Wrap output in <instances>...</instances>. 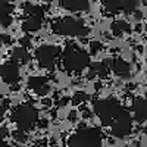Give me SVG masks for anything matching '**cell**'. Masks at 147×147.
<instances>
[{"mask_svg": "<svg viewBox=\"0 0 147 147\" xmlns=\"http://www.w3.org/2000/svg\"><path fill=\"white\" fill-rule=\"evenodd\" d=\"M110 127H112L110 128L112 136H115L116 138H127L132 131V118L128 110L122 107Z\"/></svg>", "mask_w": 147, "mask_h": 147, "instance_id": "52a82bcc", "label": "cell"}, {"mask_svg": "<svg viewBox=\"0 0 147 147\" xmlns=\"http://www.w3.org/2000/svg\"><path fill=\"white\" fill-rule=\"evenodd\" d=\"M62 65L68 72H81L90 65V55L75 43H69L62 53Z\"/></svg>", "mask_w": 147, "mask_h": 147, "instance_id": "6da1fadb", "label": "cell"}, {"mask_svg": "<svg viewBox=\"0 0 147 147\" xmlns=\"http://www.w3.org/2000/svg\"><path fill=\"white\" fill-rule=\"evenodd\" d=\"M0 77L6 84L15 85L21 80L19 66L15 65L13 62H5L3 65H0Z\"/></svg>", "mask_w": 147, "mask_h": 147, "instance_id": "9c48e42d", "label": "cell"}, {"mask_svg": "<svg viewBox=\"0 0 147 147\" xmlns=\"http://www.w3.org/2000/svg\"><path fill=\"white\" fill-rule=\"evenodd\" d=\"M28 88H31L37 96H46L50 91V85H49V81L46 77L34 75V77H30L28 80Z\"/></svg>", "mask_w": 147, "mask_h": 147, "instance_id": "30bf717a", "label": "cell"}, {"mask_svg": "<svg viewBox=\"0 0 147 147\" xmlns=\"http://www.w3.org/2000/svg\"><path fill=\"white\" fill-rule=\"evenodd\" d=\"M103 132L99 128H80L68 140L69 147H100Z\"/></svg>", "mask_w": 147, "mask_h": 147, "instance_id": "5b68a950", "label": "cell"}, {"mask_svg": "<svg viewBox=\"0 0 147 147\" xmlns=\"http://www.w3.org/2000/svg\"><path fill=\"white\" fill-rule=\"evenodd\" d=\"M134 18H136L137 21H141V19H143V12L137 9L136 12H134Z\"/></svg>", "mask_w": 147, "mask_h": 147, "instance_id": "83f0119b", "label": "cell"}, {"mask_svg": "<svg viewBox=\"0 0 147 147\" xmlns=\"http://www.w3.org/2000/svg\"><path fill=\"white\" fill-rule=\"evenodd\" d=\"M2 2H3V0H0V3H2Z\"/></svg>", "mask_w": 147, "mask_h": 147, "instance_id": "8d00e7d4", "label": "cell"}, {"mask_svg": "<svg viewBox=\"0 0 147 147\" xmlns=\"http://www.w3.org/2000/svg\"><path fill=\"white\" fill-rule=\"evenodd\" d=\"M52 31L57 35H69V37H85L90 34V28L81 19L72 16L59 18L52 22Z\"/></svg>", "mask_w": 147, "mask_h": 147, "instance_id": "7a4b0ae2", "label": "cell"}, {"mask_svg": "<svg viewBox=\"0 0 147 147\" xmlns=\"http://www.w3.org/2000/svg\"><path fill=\"white\" fill-rule=\"evenodd\" d=\"M94 77H96V75H94V74H93V72H91V71H90V72H88V74H87V78H88V80H93V78H94Z\"/></svg>", "mask_w": 147, "mask_h": 147, "instance_id": "d6a6232c", "label": "cell"}, {"mask_svg": "<svg viewBox=\"0 0 147 147\" xmlns=\"http://www.w3.org/2000/svg\"><path fill=\"white\" fill-rule=\"evenodd\" d=\"M105 7L112 12V13H118V12L121 10V0H102Z\"/></svg>", "mask_w": 147, "mask_h": 147, "instance_id": "ac0fdd59", "label": "cell"}, {"mask_svg": "<svg viewBox=\"0 0 147 147\" xmlns=\"http://www.w3.org/2000/svg\"><path fill=\"white\" fill-rule=\"evenodd\" d=\"M7 109H9V100H3L2 103H0V115L5 113Z\"/></svg>", "mask_w": 147, "mask_h": 147, "instance_id": "484cf974", "label": "cell"}, {"mask_svg": "<svg viewBox=\"0 0 147 147\" xmlns=\"http://www.w3.org/2000/svg\"><path fill=\"white\" fill-rule=\"evenodd\" d=\"M96 77L99 78H106L107 74L110 71V59H106L103 62H96L91 65V69H90Z\"/></svg>", "mask_w": 147, "mask_h": 147, "instance_id": "9a60e30c", "label": "cell"}, {"mask_svg": "<svg viewBox=\"0 0 147 147\" xmlns=\"http://www.w3.org/2000/svg\"><path fill=\"white\" fill-rule=\"evenodd\" d=\"M136 31H137V32H141V31H143V27L140 25V24H138V25H136Z\"/></svg>", "mask_w": 147, "mask_h": 147, "instance_id": "836d02e7", "label": "cell"}, {"mask_svg": "<svg viewBox=\"0 0 147 147\" xmlns=\"http://www.w3.org/2000/svg\"><path fill=\"white\" fill-rule=\"evenodd\" d=\"M88 99H90L88 94H85L84 91H77L75 94H74V97H72V103L75 106H78V105H82L84 102H87Z\"/></svg>", "mask_w": 147, "mask_h": 147, "instance_id": "ffe728a7", "label": "cell"}, {"mask_svg": "<svg viewBox=\"0 0 147 147\" xmlns=\"http://www.w3.org/2000/svg\"><path fill=\"white\" fill-rule=\"evenodd\" d=\"M131 112H132V116L137 122L143 124L147 118V103L143 97H136L132 100V105H131Z\"/></svg>", "mask_w": 147, "mask_h": 147, "instance_id": "8fae6325", "label": "cell"}, {"mask_svg": "<svg viewBox=\"0 0 147 147\" xmlns=\"http://www.w3.org/2000/svg\"><path fill=\"white\" fill-rule=\"evenodd\" d=\"M13 10V5L9 2H2L0 3V21H2L5 16H9Z\"/></svg>", "mask_w": 147, "mask_h": 147, "instance_id": "d6986e66", "label": "cell"}, {"mask_svg": "<svg viewBox=\"0 0 147 147\" xmlns=\"http://www.w3.org/2000/svg\"><path fill=\"white\" fill-rule=\"evenodd\" d=\"M59 5L72 12H84L88 10L90 0H59Z\"/></svg>", "mask_w": 147, "mask_h": 147, "instance_id": "4fadbf2b", "label": "cell"}, {"mask_svg": "<svg viewBox=\"0 0 147 147\" xmlns=\"http://www.w3.org/2000/svg\"><path fill=\"white\" fill-rule=\"evenodd\" d=\"M37 122H38V127H40V128H46L47 124H49L47 119H41V121H37Z\"/></svg>", "mask_w": 147, "mask_h": 147, "instance_id": "4dcf8cb0", "label": "cell"}, {"mask_svg": "<svg viewBox=\"0 0 147 147\" xmlns=\"http://www.w3.org/2000/svg\"><path fill=\"white\" fill-rule=\"evenodd\" d=\"M19 43H21V47H22V49L31 47V37H30V35H25V37H22V38L19 40Z\"/></svg>", "mask_w": 147, "mask_h": 147, "instance_id": "603a6c76", "label": "cell"}, {"mask_svg": "<svg viewBox=\"0 0 147 147\" xmlns=\"http://www.w3.org/2000/svg\"><path fill=\"white\" fill-rule=\"evenodd\" d=\"M31 60V55L28 53L27 49L22 47H15L10 53V62H13L15 65L21 63V65H27Z\"/></svg>", "mask_w": 147, "mask_h": 147, "instance_id": "5bb4252c", "label": "cell"}, {"mask_svg": "<svg viewBox=\"0 0 147 147\" xmlns=\"http://www.w3.org/2000/svg\"><path fill=\"white\" fill-rule=\"evenodd\" d=\"M102 49H103V44H102L100 41L94 40V41L90 43V53H91V55H97V53L102 50Z\"/></svg>", "mask_w": 147, "mask_h": 147, "instance_id": "7402d4cb", "label": "cell"}, {"mask_svg": "<svg viewBox=\"0 0 147 147\" xmlns=\"http://www.w3.org/2000/svg\"><path fill=\"white\" fill-rule=\"evenodd\" d=\"M93 109H94V113L97 115V118L102 121V124L105 127H109V125H112V122L118 116L122 106L115 97H107V99L94 100L93 102Z\"/></svg>", "mask_w": 147, "mask_h": 147, "instance_id": "277c9868", "label": "cell"}, {"mask_svg": "<svg viewBox=\"0 0 147 147\" xmlns=\"http://www.w3.org/2000/svg\"><path fill=\"white\" fill-rule=\"evenodd\" d=\"M110 30H112V34L119 37L122 34H128L131 32V25L125 21H115L112 25H110Z\"/></svg>", "mask_w": 147, "mask_h": 147, "instance_id": "2e32d148", "label": "cell"}, {"mask_svg": "<svg viewBox=\"0 0 147 147\" xmlns=\"http://www.w3.org/2000/svg\"><path fill=\"white\" fill-rule=\"evenodd\" d=\"M24 10H25V19L22 22V30L25 32H35L43 25L44 19V9L38 5L24 3Z\"/></svg>", "mask_w": 147, "mask_h": 147, "instance_id": "8992f818", "label": "cell"}, {"mask_svg": "<svg viewBox=\"0 0 147 147\" xmlns=\"http://www.w3.org/2000/svg\"><path fill=\"white\" fill-rule=\"evenodd\" d=\"M43 105H44V106H50V100H49V99L43 100Z\"/></svg>", "mask_w": 147, "mask_h": 147, "instance_id": "d590c367", "label": "cell"}, {"mask_svg": "<svg viewBox=\"0 0 147 147\" xmlns=\"http://www.w3.org/2000/svg\"><path fill=\"white\" fill-rule=\"evenodd\" d=\"M12 43V37L7 34H0V46H6Z\"/></svg>", "mask_w": 147, "mask_h": 147, "instance_id": "cb8c5ba5", "label": "cell"}, {"mask_svg": "<svg viewBox=\"0 0 147 147\" xmlns=\"http://www.w3.org/2000/svg\"><path fill=\"white\" fill-rule=\"evenodd\" d=\"M12 21H13V19H12V16L9 15V16H5L2 21H0V24H2L3 27H9L10 24H12Z\"/></svg>", "mask_w": 147, "mask_h": 147, "instance_id": "4316f807", "label": "cell"}, {"mask_svg": "<svg viewBox=\"0 0 147 147\" xmlns=\"http://www.w3.org/2000/svg\"><path fill=\"white\" fill-rule=\"evenodd\" d=\"M68 119H69V121H75V119H77V110H71Z\"/></svg>", "mask_w": 147, "mask_h": 147, "instance_id": "1f68e13d", "label": "cell"}, {"mask_svg": "<svg viewBox=\"0 0 147 147\" xmlns=\"http://www.w3.org/2000/svg\"><path fill=\"white\" fill-rule=\"evenodd\" d=\"M69 100H71V99H69L68 96H65V97H60V99L57 100V106H59V107H63V106H66V105L69 103Z\"/></svg>", "mask_w": 147, "mask_h": 147, "instance_id": "d4e9b609", "label": "cell"}, {"mask_svg": "<svg viewBox=\"0 0 147 147\" xmlns=\"http://www.w3.org/2000/svg\"><path fill=\"white\" fill-rule=\"evenodd\" d=\"M12 137H13V140L18 141V143H25L28 140L27 132L25 131H21V129H15L13 132H12Z\"/></svg>", "mask_w": 147, "mask_h": 147, "instance_id": "44dd1931", "label": "cell"}, {"mask_svg": "<svg viewBox=\"0 0 147 147\" xmlns=\"http://www.w3.org/2000/svg\"><path fill=\"white\" fill-rule=\"evenodd\" d=\"M7 134H9V129H7L5 125H3V127H0V136H2V137H6Z\"/></svg>", "mask_w": 147, "mask_h": 147, "instance_id": "f1b7e54d", "label": "cell"}, {"mask_svg": "<svg viewBox=\"0 0 147 147\" xmlns=\"http://www.w3.org/2000/svg\"><path fill=\"white\" fill-rule=\"evenodd\" d=\"M138 5V0H121V10H124L127 15H131L137 10Z\"/></svg>", "mask_w": 147, "mask_h": 147, "instance_id": "e0dca14e", "label": "cell"}, {"mask_svg": "<svg viewBox=\"0 0 147 147\" xmlns=\"http://www.w3.org/2000/svg\"><path fill=\"white\" fill-rule=\"evenodd\" d=\"M60 53V49L56 47V46H49V44H44V46H40L37 47L35 50V59L38 65L44 69H49V71H53L55 69V65H56V57L59 56Z\"/></svg>", "mask_w": 147, "mask_h": 147, "instance_id": "ba28073f", "label": "cell"}, {"mask_svg": "<svg viewBox=\"0 0 147 147\" xmlns=\"http://www.w3.org/2000/svg\"><path fill=\"white\" fill-rule=\"evenodd\" d=\"M110 69H112L118 77H122V78L129 77V74H131V65H129V62L124 60L122 57L110 59Z\"/></svg>", "mask_w": 147, "mask_h": 147, "instance_id": "7c38bea8", "label": "cell"}, {"mask_svg": "<svg viewBox=\"0 0 147 147\" xmlns=\"http://www.w3.org/2000/svg\"><path fill=\"white\" fill-rule=\"evenodd\" d=\"M90 116H91V112H90L88 109H85V107H84V109H82V118H84V119H87V118H90Z\"/></svg>", "mask_w": 147, "mask_h": 147, "instance_id": "f546056e", "label": "cell"}, {"mask_svg": "<svg viewBox=\"0 0 147 147\" xmlns=\"http://www.w3.org/2000/svg\"><path fill=\"white\" fill-rule=\"evenodd\" d=\"M10 119L18 125V129L28 131L32 129L34 125L37 124V121H38V110L30 103H22L13 107Z\"/></svg>", "mask_w": 147, "mask_h": 147, "instance_id": "3957f363", "label": "cell"}, {"mask_svg": "<svg viewBox=\"0 0 147 147\" xmlns=\"http://www.w3.org/2000/svg\"><path fill=\"white\" fill-rule=\"evenodd\" d=\"M0 147H10L6 141H0Z\"/></svg>", "mask_w": 147, "mask_h": 147, "instance_id": "e575fe53", "label": "cell"}]
</instances>
